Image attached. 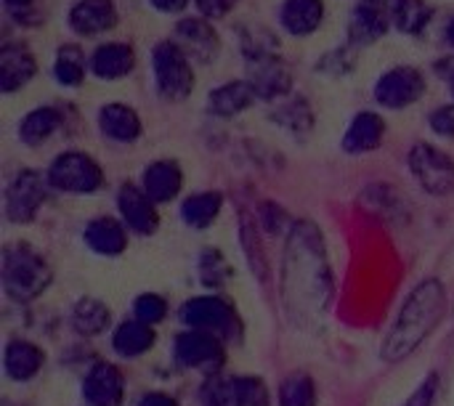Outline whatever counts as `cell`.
Wrapping results in <instances>:
<instances>
[{
	"label": "cell",
	"mask_w": 454,
	"mask_h": 406,
	"mask_svg": "<svg viewBox=\"0 0 454 406\" xmlns=\"http://www.w3.org/2000/svg\"><path fill=\"white\" fill-rule=\"evenodd\" d=\"M447 37H450V43L454 45V19L450 21V27H447Z\"/></svg>",
	"instance_id": "7dc6e473"
},
{
	"label": "cell",
	"mask_w": 454,
	"mask_h": 406,
	"mask_svg": "<svg viewBox=\"0 0 454 406\" xmlns=\"http://www.w3.org/2000/svg\"><path fill=\"white\" fill-rule=\"evenodd\" d=\"M69 324H72L74 335H80V338H98V335L109 332V327H112V308L93 295H82L72 306Z\"/></svg>",
	"instance_id": "d4e9b609"
},
{
	"label": "cell",
	"mask_w": 454,
	"mask_h": 406,
	"mask_svg": "<svg viewBox=\"0 0 454 406\" xmlns=\"http://www.w3.org/2000/svg\"><path fill=\"white\" fill-rule=\"evenodd\" d=\"M431 130L442 138H454V104H444L431 112Z\"/></svg>",
	"instance_id": "b9f144b4"
},
{
	"label": "cell",
	"mask_w": 454,
	"mask_h": 406,
	"mask_svg": "<svg viewBox=\"0 0 454 406\" xmlns=\"http://www.w3.org/2000/svg\"><path fill=\"white\" fill-rule=\"evenodd\" d=\"M48 191V178L37 170H19L5 186V218L16 226H27L37 218Z\"/></svg>",
	"instance_id": "9c48e42d"
},
{
	"label": "cell",
	"mask_w": 454,
	"mask_h": 406,
	"mask_svg": "<svg viewBox=\"0 0 454 406\" xmlns=\"http://www.w3.org/2000/svg\"><path fill=\"white\" fill-rule=\"evenodd\" d=\"M128 226L112 215H98L85 223L82 229V242L85 247L98 255V258H120L128 250Z\"/></svg>",
	"instance_id": "2e32d148"
},
{
	"label": "cell",
	"mask_w": 454,
	"mask_h": 406,
	"mask_svg": "<svg viewBox=\"0 0 454 406\" xmlns=\"http://www.w3.org/2000/svg\"><path fill=\"white\" fill-rule=\"evenodd\" d=\"M439 391H442V375L439 372H431L412 394L410 399L402 406H434L439 399Z\"/></svg>",
	"instance_id": "60d3db41"
},
{
	"label": "cell",
	"mask_w": 454,
	"mask_h": 406,
	"mask_svg": "<svg viewBox=\"0 0 454 406\" xmlns=\"http://www.w3.org/2000/svg\"><path fill=\"white\" fill-rule=\"evenodd\" d=\"M277 48H279V40L266 27H245L242 29V51H245L247 61L274 56Z\"/></svg>",
	"instance_id": "74e56055"
},
{
	"label": "cell",
	"mask_w": 454,
	"mask_h": 406,
	"mask_svg": "<svg viewBox=\"0 0 454 406\" xmlns=\"http://www.w3.org/2000/svg\"><path fill=\"white\" fill-rule=\"evenodd\" d=\"M200 406H242L237 378L210 375L200 386Z\"/></svg>",
	"instance_id": "836d02e7"
},
{
	"label": "cell",
	"mask_w": 454,
	"mask_h": 406,
	"mask_svg": "<svg viewBox=\"0 0 454 406\" xmlns=\"http://www.w3.org/2000/svg\"><path fill=\"white\" fill-rule=\"evenodd\" d=\"M426 93V74L415 66H394L375 82V101L386 109H407Z\"/></svg>",
	"instance_id": "30bf717a"
},
{
	"label": "cell",
	"mask_w": 454,
	"mask_h": 406,
	"mask_svg": "<svg viewBox=\"0 0 454 406\" xmlns=\"http://www.w3.org/2000/svg\"><path fill=\"white\" fill-rule=\"evenodd\" d=\"M45 367V351L24 338H11L3 348V372L11 383H29Z\"/></svg>",
	"instance_id": "ac0fdd59"
},
{
	"label": "cell",
	"mask_w": 454,
	"mask_h": 406,
	"mask_svg": "<svg viewBox=\"0 0 454 406\" xmlns=\"http://www.w3.org/2000/svg\"><path fill=\"white\" fill-rule=\"evenodd\" d=\"M450 90H452V98H454V72L450 74Z\"/></svg>",
	"instance_id": "c3c4849f"
},
{
	"label": "cell",
	"mask_w": 454,
	"mask_h": 406,
	"mask_svg": "<svg viewBox=\"0 0 454 406\" xmlns=\"http://www.w3.org/2000/svg\"><path fill=\"white\" fill-rule=\"evenodd\" d=\"M322 19H325L322 0H287L282 5V24L295 37H306V35L317 32Z\"/></svg>",
	"instance_id": "f546056e"
},
{
	"label": "cell",
	"mask_w": 454,
	"mask_h": 406,
	"mask_svg": "<svg viewBox=\"0 0 454 406\" xmlns=\"http://www.w3.org/2000/svg\"><path fill=\"white\" fill-rule=\"evenodd\" d=\"M178 319L186 324V330L207 332L221 338L223 343H242L245 324L239 319V311L234 303H229L218 293L194 295L178 308Z\"/></svg>",
	"instance_id": "277c9868"
},
{
	"label": "cell",
	"mask_w": 454,
	"mask_h": 406,
	"mask_svg": "<svg viewBox=\"0 0 454 406\" xmlns=\"http://www.w3.org/2000/svg\"><path fill=\"white\" fill-rule=\"evenodd\" d=\"M247 82L255 90L258 101H279L293 88V74L287 64L274 53L266 59L247 61Z\"/></svg>",
	"instance_id": "5bb4252c"
},
{
	"label": "cell",
	"mask_w": 454,
	"mask_h": 406,
	"mask_svg": "<svg viewBox=\"0 0 454 406\" xmlns=\"http://www.w3.org/2000/svg\"><path fill=\"white\" fill-rule=\"evenodd\" d=\"M173 362L184 370L202 372L205 378L221 375V367L226 362V343L207 332L184 330L173 340Z\"/></svg>",
	"instance_id": "ba28073f"
},
{
	"label": "cell",
	"mask_w": 454,
	"mask_h": 406,
	"mask_svg": "<svg viewBox=\"0 0 454 406\" xmlns=\"http://www.w3.org/2000/svg\"><path fill=\"white\" fill-rule=\"evenodd\" d=\"M176 43L189 59H197L202 64H210L221 53V37L205 19H181L176 27Z\"/></svg>",
	"instance_id": "e0dca14e"
},
{
	"label": "cell",
	"mask_w": 454,
	"mask_h": 406,
	"mask_svg": "<svg viewBox=\"0 0 454 406\" xmlns=\"http://www.w3.org/2000/svg\"><path fill=\"white\" fill-rule=\"evenodd\" d=\"M0 282L8 301L19 306H29L48 293L53 282V266L37 245L27 239H16L3 247Z\"/></svg>",
	"instance_id": "3957f363"
},
{
	"label": "cell",
	"mask_w": 454,
	"mask_h": 406,
	"mask_svg": "<svg viewBox=\"0 0 454 406\" xmlns=\"http://www.w3.org/2000/svg\"><path fill=\"white\" fill-rule=\"evenodd\" d=\"M197 5L205 16L218 19V16H226L237 5V0H197Z\"/></svg>",
	"instance_id": "7bdbcfd3"
},
{
	"label": "cell",
	"mask_w": 454,
	"mask_h": 406,
	"mask_svg": "<svg viewBox=\"0 0 454 406\" xmlns=\"http://www.w3.org/2000/svg\"><path fill=\"white\" fill-rule=\"evenodd\" d=\"M255 101H258V96L247 80H231V82H223L215 90H210L207 112L215 117H237L245 109H250Z\"/></svg>",
	"instance_id": "484cf974"
},
{
	"label": "cell",
	"mask_w": 454,
	"mask_h": 406,
	"mask_svg": "<svg viewBox=\"0 0 454 406\" xmlns=\"http://www.w3.org/2000/svg\"><path fill=\"white\" fill-rule=\"evenodd\" d=\"M37 72L35 56L27 45L8 43L0 48V90L16 93L21 90Z\"/></svg>",
	"instance_id": "d6986e66"
},
{
	"label": "cell",
	"mask_w": 454,
	"mask_h": 406,
	"mask_svg": "<svg viewBox=\"0 0 454 406\" xmlns=\"http://www.w3.org/2000/svg\"><path fill=\"white\" fill-rule=\"evenodd\" d=\"M282 298L295 319L327 314L333 298V271L325 237L311 221H298L290 226L282 269Z\"/></svg>",
	"instance_id": "6da1fadb"
},
{
	"label": "cell",
	"mask_w": 454,
	"mask_h": 406,
	"mask_svg": "<svg viewBox=\"0 0 454 406\" xmlns=\"http://www.w3.org/2000/svg\"><path fill=\"white\" fill-rule=\"evenodd\" d=\"M197 271H200L202 287H205V290H213V293L223 290V287L231 282V277H234L231 263L226 261V255H223L218 247H205V250L200 253Z\"/></svg>",
	"instance_id": "d6a6232c"
},
{
	"label": "cell",
	"mask_w": 454,
	"mask_h": 406,
	"mask_svg": "<svg viewBox=\"0 0 454 406\" xmlns=\"http://www.w3.org/2000/svg\"><path fill=\"white\" fill-rule=\"evenodd\" d=\"M130 311H133V319H138V322H144V324L157 327V324H162V322L168 319V314H170V303H168V298H165V295H160V293H141V295H136V298H133Z\"/></svg>",
	"instance_id": "8d00e7d4"
},
{
	"label": "cell",
	"mask_w": 454,
	"mask_h": 406,
	"mask_svg": "<svg viewBox=\"0 0 454 406\" xmlns=\"http://www.w3.org/2000/svg\"><path fill=\"white\" fill-rule=\"evenodd\" d=\"M237 388L242 406H271V394L263 378L258 375H237Z\"/></svg>",
	"instance_id": "f35d334b"
},
{
	"label": "cell",
	"mask_w": 454,
	"mask_h": 406,
	"mask_svg": "<svg viewBox=\"0 0 454 406\" xmlns=\"http://www.w3.org/2000/svg\"><path fill=\"white\" fill-rule=\"evenodd\" d=\"M434 16V8L426 0H402L399 13H396V29L404 35H423Z\"/></svg>",
	"instance_id": "d590c367"
},
{
	"label": "cell",
	"mask_w": 454,
	"mask_h": 406,
	"mask_svg": "<svg viewBox=\"0 0 454 406\" xmlns=\"http://www.w3.org/2000/svg\"><path fill=\"white\" fill-rule=\"evenodd\" d=\"M80 391H82L85 406H122L125 402L122 370L112 362H96L85 372Z\"/></svg>",
	"instance_id": "4fadbf2b"
},
{
	"label": "cell",
	"mask_w": 454,
	"mask_h": 406,
	"mask_svg": "<svg viewBox=\"0 0 454 406\" xmlns=\"http://www.w3.org/2000/svg\"><path fill=\"white\" fill-rule=\"evenodd\" d=\"M152 64H154V82H157V93L170 101V104H181L192 96L194 90V69L189 64V56L181 51V45L176 40H162L154 45L152 53Z\"/></svg>",
	"instance_id": "5b68a950"
},
{
	"label": "cell",
	"mask_w": 454,
	"mask_h": 406,
	"mask_svg": "<svg viewBox=\"0 0 454 406\" xmlns=\"http://www.w3.org/2000/svg\"><path fill=\"white\" fill-rule=\"evenodd\" d=\"M277 404L279 406H317L319 404V391L317 383L309 372L298 370L290 372L277 391Z\"/></svg>",
	"instance_id": "4dcf8cb0"
},
{
	"label": "cell",
	"mask_w": 454,
	"mask_h": 406,
	"mask_svg": "<svg viewBox=\"0 0 454 406\" xmlns=\"http://www.w3.org/2000/svg\"><path fill=\"white\" fill-rule=\"evenodd\" d=\"M239 245L245 253V261L253 271V277L258 279V285H263L266 290L274 285V271H271V258L263 247V234H261V223L258 215L250 210H239Z\"/></svg>",
	"instance_id": "9a60e30c"
},
{
	"label": "cell",
	"mask_w": 454,
	"mask_h": 406,
	"mask_svg": "<svg viewBox=\"0 0 454 406\" xmlns=\"http://www.w3.org/2000/svg\"><path fill=\"white\" fill-rule=\"evenodd\" d=\"M444 314H447L444 282L436 277L423 279L420 285H415V290L402 303V308L380 346V356L388 364H399V362L410 359L434 335V330L439 327Z\"/></svg>",
	"instance_id": "7a4b0ae2"
},
{
	"label": "cell",
	"mask_w": 454,
	"mask_h": 406,
	"mask_svg": "<svg viewBox=\"0 0 454 406\" xmlns=\"http://www.w3.org/2000/svg\"><path fill=\"white\" fill-rule=\"evenodd\" d=\"M69 24L77 35H101L117 24L114 0H77L69 11Z\"/></svg>",
	"instance_id": "7402d4cb"
},
{
	"label": "cell",
	"mask_w": 454,
	"mask_h": 406,
	"mask_svg": "<svg viewBox=\"0 0 454 406\" xmlns=\"http://www.w3.org/2000/svg\"><path fill=\"white\" fill-rule=\"evenodd\" d=\"M98 128L106 138L117 144H133L141 138V117L128 104H104L98 109Z\"/></svg>",
	"instance_id": "603a6c76"
},
{
	"label": "cell",
	"mask_w": 454,
	"mask_h": 406,
	"mask_svg": "<svg viewBox=\"0 0 454 406\" xmlns=\"http://www.w3.org/2000/svg\"><path fill=\"white\" fill-rule=\"evenodd\" d=\"M53 74H56L59 85L77 88L85 80V56H82V51L77 45H61L56 51Z\"/></svg>",
	"instance_id": "e575fe53"
},
{
	"label": "cell",
	"mask_w": 454,
	"mask_h": 406,
	"mask_svg": "<svg viewBox=\"0 0 454 406\" xmlns=\"http://www.w3.org/2000/svg\"><path fill=\"white\" fill-rule=\"evenodd\" d=\"M141 189L157 202H173L184 189V170L176 160H157L141 176Z\"/></svg>",
	"instance_id": "ffe728a7"
},
{
	"label": "cell",
	"mask_w": 454,
	"mask_h": 406,
	"mask_svg": "<svg viewBox=\"0 0 454 406\" xmlns=\"http://www.w3.org/2000/svg\"><path fill=\"white\" fill-rule=\"evenodd\" d=\"M64 125V114L59 106H37L32 112H27L19 122V138L27 146H40L45 144L59 128Z\"/></svg>",
	"instance_id": "83f0119b"
},
{
	"label": "cell",
	"mask_w": 454,
	"mask_h": 406,
	"mask_svg": "<svg viewBox=\"0 0 454 406\" xmlns=\"http://www.w3.org/2000/svg\"><path fill=\"white\" fill-rule=\"evenodd\" d=\"M221 210H223L221 191H197L181 202V221L194 231H205L218 221Z\"/></svg>",
	"instance_id": "f1b7e54d"
},
{
	"label": "cell",
	"mask_w": 454,
	"mask_h": 406,
	"mask_svg": "<svg viewBox=\"0 0 454 406\" xmlns=\"http://www.w3.org/2000/svg\"><path fill=\"white\" fill-rule=\"evenodd\" d=\"M35 3H37V0H5V5H8V8H13L16 13L27 11V8H29V5H35Z\"/></svg>",
	"instance_id": "bcb514c9"
},
{
	"label": "cell",
	"mask_w": 454,
	"mask_h": 406,
	"mask_svg": "<svg viewBox=\"0 0 454 406\" xmlns=\"http://www.w3.org/2000/svg\"><path fill=\"white\" fill-rule=\"evenodd\" d=\"M138 406H178V402L165 391H149V394L141 396Z\"/></svg>",
	"instance_id": "ee69618b"
},
{
	"label": "cell",
	"mask_w": 454,
	"mask_h": 406,
	"mask_svg": "<svg viewBox=\"0 0 454 406\" xmlns=\"http://www.w3.org/2000/svg\"><path fill=\"white\" fill-rule=\"evenodd\" d=\"M258 223H261V229H266V234H271V237L285 234V229H287V213H285V207H279V205H274V202H263V205L258 207Z\"/></svg>",
	"instance_id": "ab89813d"
},
{
	"label": "cell",
	"mask_w": 454,
	"mask_h": 406,
	"mask_svg": "<svg viewBox=\"0 0 454 406\" xmlns=\"http://www.w3.org/2000/svg\"><path fill=\"white\" fill-rule=\"evenodd\" d=\"M157 346V332L152 324H144L138 319H125L112 332V348L122 359H141Z\"/></svg>",
	"instance_id": "cb8c5ba5"
},
{
	"label": "cell",
	"mask_w": 454,
	"mask_h": 406,
	"mask_svg": "<svg viewBox=\"0 0 454 406\" xmlns=\"http://www.w3.org/2000/svg\"><path fill=\"white\" fill-rule=\"evenodd\" d=\"M383 136H386V120L378 112H359L351 120L340 146L346 154H370L380 149Z\"/></svg>",
	"instance_id": "44dd1931"
},
{
	"label": "cell",
	"mask_w": 454,
	"mask_h": 406,
	"mask_svg": "<svg viewBox=\"0 0 454 406\" xmlns=\"http://www.w3.org/2000/svg\"><path fill=\"white\" fill-rule=\"evenodd\" d=\"M152 5L157 11H165V13H178L189 5V0H152Z\"/></svg>",
	"instance_id": "f6af8a7d"
},
{
	"label": "cell",
	"mask_w": 454,
	"mask_h": 406,
	"mask_svg": "<svg viewBox=\"0 0 454 406\" xmlns=\"http://www.w3.org/2000/svg\"><path fill=\"white\" fill-rule=\"evenodd\" d=\"M117 210L128 231L138 237H154L160 229V210L157 202L136 183H122L117 191Z\"/></svg>",
	"instance_id": "8fae6325"
},
{
	"label": "cell",
	"mask_w": 454,
	"mask_h": 406,
	"mask_svg": "<svg viewBox=\"0 0 454 406\" xmlns=\"http://www.w3.org/2000/svg\"><path fill=\"white\" fill-rule=\"evenodd\" d=\"M133 66H136V51L128 43H106L96 48L90 59V69L101 80H120L130 74Z\"/></svg>",
	"instance_id": "4316f807"
},
{
	"label": "cell",
	"mask_w": 454,
	"mask_h": 406,
	"mask_svg": "<svg viewBox=\"0 0 454 406\" xmlns=\"http://www.w3.org/2000/svg\"><path fill=\"white\" fill-rule=\"evenodd\" d=\"M271 120H274V125L290 130L293 136H306L314 130V112H311L309 101L301 96L277 104V109L271 112Z\"/></svg>",
	"instance_id": "1f68e13d"
},
{
	"label": "cell",
	"mask_w": 454,
	"mask_h": 406,
	"mask_svg": "<svg viewBox=\"0 0 454 406\" xmlns=\"http://www.w3.org/2000/svg\"><path fill=\"white\" fill-rule=\"evenodd\" d=\"M412 178L420 189L431 197H450L454 194V160L434 144H415L407 157Z\"/></svg>",
	"instance_id": "52a82bcc"
},
{
	"label": "cell",
	"mask_w": 454,
	"mask_h": 406,
	"mask_svg": "<svg viewBox=\"0 0 454 406\" xmlns=\"http://www.w3.org/2000/svg\"><path fill=\"white\" fill-rule=\"evenodd\" d=\"M402 0H362L354 11L348 35L354 45H370L388 32L396 21Z\"/></svg>",
	"instance_id": "7c38bea8"
},
{
	"label": "cell",
	"mask_w": 454,
	"mask_h": 406,
	"mask_svg": "<svg viewBox=\"0 0 454 406\" xmlns=\"http://www.w3.org/2000/svg\"><path fill=\"white\" fill-rule=\"evenodd\" d=\"M48 186L64 194H96L104 186V168L85 152H64L48 165Z\"/></svg>",
	"instance_id": "8992f818"
}]
</instances>
